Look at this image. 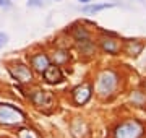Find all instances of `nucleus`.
Returning <instances> with one entry per match:
<instances>
[{
	"label": "nucleus",
	"mask_w": 146,
	"mask_h": 138,
	"mask_svg": "<svg viewBox=\"0 0 146 138\" xmlns=\"http://www.w3.org/2000/svg\"><path fill=\"white\" fill-rule=\"evenodd\" d=\"M75 36H76L78 41H88V39H89L88 33L84 31L83 28H76V29H75Z\"/></svg>",
	"instance_id": "12"
},
{
	"label": "nucleus",
	"mask_w": 146,
	"mask_h": 138,
	"mask_svg": "<svg viewBox=\"0 0 146 138\" xmlns=\"http://www.w3.org/2000/svg\"><path fill=\"white\" fill-rule=\"evenodd\" d=\"M7 41H8V36L3 34V33H0V47H3V46L7 44Z\"/></svg>",
	"instance_id": "16"
},
{
	"label": "nucleus",
	"mask_w": 146,
	"mask_h": 138,
	"mask_svg": "<svg viewBox=\"0 0 146 138\" xmlns=\"http://www.w3.org/2000/svg\"><path fill=\"white\" fill-rule=\"evenodd\" d=\"M33 101L36 102L37 106H50L52 96H50L49 91H36L33 94Z\"/></svg>",
	"instance_id": "8"
},
{
	"label": "nucleus",
	"mask_w": 146,
	"mask_h": 138,
	"mask_svg": "<svg viewBox=\"0 0 146 138\" xmlns=\"http://www.w3.org/2000/svg\"><path fill=\"white\" fill-rule=\"evenodd\" d=\"M31 64H33V67H34L37 72H41V73L50 65L49 64V57H47L46 54H36V55H33Z\"/></svg>",
	"instance_id": "7"
},
{
	"label": "nucleus",
	"mask_w": 146,
	"mask_h": 138,
	"mask_svg": "<svg viewBox=\"0 0 146 138\" xmlns=\"http://www.w3.org/2000/svg\"><path fill=\"white\" fill-rule=\"evenodd\" d=\"M20 138H39L33 130H20Z\"/></svg>",
	"instance_id": "13"
},
{
	"label": "nucleus",
	"mask_w": 146,
	"mask_h": 138,
	"mask_svg": "<svg viewBox=\"0 0 146 138\" xmlns=\"http://www.w3.org/2000/svg\"><path fill=\"white\" fill-rule=\"evenodd\" d=\"M112 3H101V5H86L83 7L81 10L84 11V13H98V11H102L106 10V8H112Z\"/></svg>",
	"instance_id": "10"
},
{
	"label": "nucleus",
	"mask_w": 146,
	"mask_h": 138,
	"mask_svg": "<svg viewBox=\"0 0 146 138\" xmlns=\"http://www.w3.org/2000/svg\"><path fill=\"white\" fill-rule=\"evenodd\" d=\"M89 98H91V86L86 85V83L73 90V99H75V102L80 104V106H81V104H86V102L89 101Z\"/></svg>",
	"instance_id": "5"
},
{
	"label": "nucleus",
	"mask_w": 146,
	"mask_h": 138,
	"mask_svg": "<svg viewBox=\"0 0 146 138\" xmlns=\"http://www.w3.org/2000/svg\"><path fill=\"white\" fill-rule=\"evenodd\" d=\"M26 120L25 114L8 104H0V123L3 125H20Z\"/></svg>",
	"instance_id": "1"
},
{
	"label": "nucleus",
	"mask_w": 146,
	"mask_h": 138,
	"mask_svg": "<svg viewBox=\"0 0 146 138\" xmlns=\"http://www.w3.org/2000/svg\"><path fill=\"white\" fill-rule=\"evenodd\" d=\"M44 80L47 81V83H60L62 81V78H63V75H62V72H60V68H58L57 65H49L44 72Z\"/></svg>",
	"instance_id": "6"
},
{
	"label": "nucleus",
	"mask_w": 146,
	"mask_h": 138,
	"mask_svg": "<svg viewBox=\"0 0 146 138\" xmlns=\"http://www.w3.org/2000/svg\"><path fill=\"white\" fill-rule=\"evenodd\" d=\"M115 85H117V75L114 72H102L99 76V80H98V93L101 94H110L112 91H114Z\"/></svg>",
	"instance_id": "3"
},
{
	"label": "nucleus",
	"mask_w": 146,
	"mask_h": 138,
	"mask_svg": "<svg viewBox=\"0 0 146 138\" xmlns=\"http://www.w3.org/2000/svg\"><path fill=\"white\" fill-rule=\"evenodd\" d=\"M28 5L29 7H42L44 5V0H29Z\"/></svg>",
	"instance_id": "15"
},
{
	"label": "nucleus",
	"mask_w": 146,
	"mask_h": 138,
	"mask_svg": "<svg viewBox=\"0 0 146 138\" xmlns=\"http://www.w3.org/2000/svg\"><path fill=\"white\" fill-rule=\"evenodd\" d=\"M78 2H81V3H88L89 0H78Z\"/></svg>",
	"instance_id": "18"
},
{
	"label": "nucleus",
	"mask_w": 146,
	"mask_h": 138,
	"mask_svg": "<svg viewBox=\"0 0 146 138\" xmlns=\"http://www.w3.org/2000/svg\"><path fill=\"white\" fill-rule=\"evenodd\" d=\"M68 58V55L65 52H57L55 54V60H57V64H62V62H65Z\"/></svg>",
	"instance_id": "14"
},
{
	"label": "nucleus",
	"mask_w": 146,
	"mask_h": 138,
	"mask_svg": "<svg viewBox=\"0 0 146 138\" xmlns=\"http://www.w3.org/2000/svg\"><path fill=\"white\" fill-rule=\"evenodd\" d=\"M143 135V125L138 120H127L115 128V138H140Z\"/></svg>",
	"instance_id": "2"
},
{
	"label": "nucleus",
	"mask_w": 146,
	"mask_h": 138,
	"mask_svg": "<svg viewBox=\"0 0 146 138\" xmlns=\"http://www.w3.org/2000/svg\"><path fill=\"white\" fill-rule=\"evenodd\" d=\"M10 5H11L10 0H0V7H3V8H8Z\"/></svg>",
	"instance_id": "17"
},
{
	"label": "nucleus",
	"mask_w": 146,
	"mask_h": 138,
	"mask_svg": "<svg viewBox=\"0 0 146 138\" xmlns=\"http://www.w3.org/2000/svg\"><path fill=\"white\" fill-rule=\"evenodd\" d=\"M141 2H143V0H141Z\"/></svg>",
	"instance_id": "19"
},
{
	"label": "nucleus",
	"mask_w": 146,
	"mask_h": 138,
	"mask_svg": "<svg viewBox=\"0 0 146 138\" xmlns=\"http://www.w3.org/2000/svg\"><path fill=\"white\" fill-rule=\"evenodd\" d=\"M141 50H143V44H140L138 41L128 42V46H127V52L130 54V55H138Z\"/></svg>",
	"instance_id": "11"
},
{
	"label": "nucleus",
	"mask_w": 146,
	"mask_h": 138,
	"mask_svg": "<svg viewBox=\"0 0 146 138\" xmlns=\"http://www.w3.org/2000/svg\"><path fill=\"white\" fill-rule=\"evenodd\" d=\"M10 73L13 75V78H16L20 83H29V81L33 80L31 70H29V67H26V65H21V64L13 65V67H10Z\"/></svg>",
	"instance_id": "4"
},
{
	"label": "nucleus",
	"mask_w": 146,
	"mask_h": 138,
	"mask_svg": "<svg viewBox=\"0 0 146 138\" xmlns=\"http://www.w3.org/2000/svg\"><path fill=\"white\" fill-rule=\"evenodd\" d=\"M101 46H102V49H104L106 52H110V54H115L119 50V41L117 39H112V37L101 39Z\"/></svg>",
	"instance_id": "9"
}]
</instances>
